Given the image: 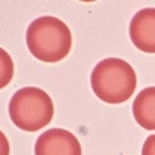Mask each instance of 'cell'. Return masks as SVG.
Instances as JSON below:
<instances>
[{"instance_id": "6da1fadb", "label": "cell", "mask_w": 155, "mask_h": 155, "mask_svg": "<svg viewBox=\"0 0 155 155\" xmlns=\"http://www.w3.org/2000/svg\"><path fill=\"white\" fill-rule=\"evenodd\" d=\"M71 31L65 22L53 16L34 19L27 30V47L30 53L42 62L54 64L71 50Z\"/></svg>"}, {"instance_id": "5b68a950", "label": "cell", "mask_w": 155, "mask_h": 155, "mask_svg": "<svg viewBox=\"0 0 155 155\" xmlns=\"http://www.w3.org/2000/svg\"><path fill=\"white\" fill-rule=\"evenodd\" d=\"M132 44L143 53H155V8H143L129 25Z\"/></svg>"}, {"instance_id": "277c9868", "label": "cell", "mask_w": 155, "mask_h": 155, "mask_svg": "<svg viewBox=\"0 0 155 155\" xmlns=\"http://www.w3.org/2000/svg\"><path fill=\"white\" fill-rule=\"evenodd\" d=\"M34 155H82V149L71 132L65 129H50L37 138Z\"/></svg>"}, {"instance_id": "ba28073f", "label": "cell", "mask_w": 155, "mask_h": 155, "mask_svg": "<svg viewBox=\"0 0 155 155\" xmlns=\"http://www.w3.org/2000/svg\"><path fill=\"white\" fill-rule=\"evenodd\" d=\"M141 155H155V135H150L143 144Z\"/></svg>"}, {"instance_id": "8992f818", "label": "cell", "mask_w": 155, "mask_h": 155, "mask_svg": "<svg viewBox=\"0 0 155 155\" xmlns=\"http://www.w3.org/2000/svg\"><path fill=\"white\" fill-rule=\"evenodd\" d=\"M135 121L146 130H155V87H147L137 95L132 104Z\"/></svg>"}, {"instance_id": "3957f363", "label": "cell", "mask_w": 155, "mask_h": 155, "mask_svg": "<svg viewBox=\"0 0 155 155\" xmlns=\"http://www.w3.org/2000/svg\"><path fill=\"white\" fill-rule=\"evenodd\" d=\"M9 118L25 132H36L51 123L54 106L50 95L37 87H23L9 101Z\"/></svg>"}, {"instance_id": "52a82bcc", "label": "cell", "mask_w": 155, "mask_h": 155, "mask_svg": "<svg viewBox=\"0 0 155 155\" xmlns=\"http://www.w3.org/2000/svg\"><path fill=\"white\" fill-rule=\"evenodd\" d=\"M2 82H0V87H5L9 79L12 78V73H14V67H12V62L9 61V56L5 50H2Z\"/></svg>"}, {"instance_id": "7a4b0ae2", "label": "cell", "mask_w": 155, "mask_h": 155, "mask_svg": "<svg viewBox=\"0 0 155 155\" xmlns=\"http://www.w3.org/2000/svg\"><path fill=\"white\" fill-rule=\"evenodd\" d=\"M93 93L107 104H121L137 88V73L129 62L107 58L98 62L90 76Z\"/></svg>"}]
</instances>
